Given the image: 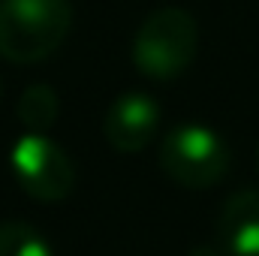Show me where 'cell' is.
<instances>
[{"instance_id": "obj_1", "label": "cell", "mask_w": 259, "mask_h": 256, "mask_svg": "<svg viewBox=\"0 0 259 256\" xmlns=\"http://www.w3.org/2000/svg\"><path fill=\"white\" fill-rule=\"evenodd\" d=\"M72 30L69 0H0V58L30 66L52 58Z\"/></svg>"}, {"instance_id": "obj_2", "label": "cell", "mask_w": 259, "mask_h": 256, "mask_svg": "<svg viewBox=\"0 0 259 256\" xmlns=\"http://www.w3.org/2000/svg\"><path fill=\"white\" fill-rule=\"evenodd\" d=\"M199 27L187 9L163 6L154 9L133 36V64L142 75L154 81H169L181 75L196 58Z\"/></svg>"}, {"instance_id": "obj_3", "label": "cell", "mask_w": 259, "mask_h": 256, "mask_svg": "<svg viewBox=\"0 0 259 256\" xmlns=\"http://www.w3.org/2000/svg\"><path fill=\"white\" fill-rule=\"evenodd\" d=\"M160 166L175 184L205 190L229 172V145L205 124H178L160 142Z\"/></svg>"}, {"instance_id": "obj_4", "label": "cell", "mask_w": 259, "mask_h": 256, "mask_svg": "<svg viewBox=\"0 0 259 256\" xmlns=\"http://www.w3.org/2000/svg\"><path fill=\"white\" fill-rule=\"evenodd\" d=\"M9 166L18 187L36 202H61L75 187L72 160L46 133H24L9 151Z\"/></svg>"}, {"instance_id": "obj_5", "label": "cell", "mask_w": 259, "mask_h": 256, "mask_svg": "<svg viewBox=\"0 0 259 256\" xmlns=\"http://www.w3.org/2000/svg\"><path fill=\"white\" fill-rule=\"evenodd\" d=\"M157 130H160V103L145 91L121 94L103 118L106 142L121 154H136L145 145H151Z\"/></svg>"}, {"instance_id": "obj_6", "label": "cell", "mask_w": 259, "mask_h": 256, "mask_svg": "<svg viewBox=\"0 0 259 256\" xmlns=\"http://www.w3.org/2000/svg\"><path fill=\"white\" fill-rule=\"evenodd\" d=\"M217 238L226 256H259V190H238L223 202Z\"/></svg>"}, {"instance_id": "obj_7", "label": "cell", "mask_w": 259, "mask_h": 256, "mask_svg": "<svg viewBox=\"0 0 259 256\" xmlns=\"http://www.w3.org/2000/svg\"><path fill=\"white\" fill-rule=\"evenodd\" d=\"M61 100L49 84H30L18 97V121L24 124L27 133H46L58 121Z\"/></svg>"}, {"instance_id": "obj_8", "label": "cell", "mask_w": 259, "mask_h": 256, "mask_svg": "<svg viewBox=\"0 0 259 256\" xmlns=\"http://www.w3.org/2000/svg\"><path fill=\"white\" fill-rule=\"evenodd\" d=\"M0 256H55L52 244L21 220L0 223Z\"/></svg>"}, {"instance_id": "obj_9", "label": "cell", "mask_w": 259, "mask_h": 256, "mask_svg": "<svg viewBox=\"0 0 259 256\" xmlns=\"http://www.w3.org/2000/svg\"><path fill=\"white\" fill-rule=\"evenodd\" d=\"M190 256H220V250H214V247H208V244H202V247H196Z\"/></svg>"}, {"instance_id": "obj_10", "label": "cell", "mask_w": 259, "mask_h": 256, "mask_svg": "<svg viewBox=\"0 0 259 256\" xmlns=\"http://www.w3.org/2000/svg\"><path fill=\"white\" fill-rule=\"evenodd\" d=\"M256 166H259V148H256Z\"/></svg>"}]
</instances>
